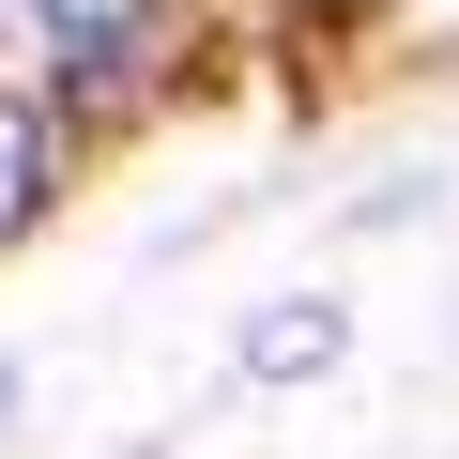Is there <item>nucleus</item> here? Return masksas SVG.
Listing matches in <instances>:
<instances>
[{"mask_svg":"<svg viewBox=\"0 0 459 459\" xmlns=\"http://www.w3.org/2000/svg\"><path fill=\"white\" fill-rule=\"evenodd\" d=\"M31 214H47V123H31L16 92H0V246H16Z\"/></svg>","mask_w":459,"mask_h":459,"instance_id":"obj_3","label":"nucleus"},{"mask_svg":"<svg viewBox=\"0 0 459 459\" xmlns=\"http://www.w3.org/2000/svg\"><path fill=\"white\" fill-rule=\"evenodd\" d=\"M31 16H47V47H62L92 92H123V77H138V31L169 16V0H31Z\"/></svg>","mask_w":459,"mask_h":459,"instance_id":"obj_1","label":"nucleus"},{"mask_svg":"<svg viewBox=\"0 0 459 459\" xmlns=\"http://www.w3.org/2000/svg\"><path fill=\"white\" fill-rule=\"evenodd\" d=\"M307 368H337V307H261L246 322V383H307Z\"/></svg>","mask_w":459,"mask_h":459,"instance_id":"obj_2","label":"nucleus"}]
</instances>
